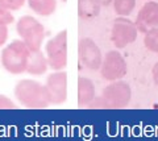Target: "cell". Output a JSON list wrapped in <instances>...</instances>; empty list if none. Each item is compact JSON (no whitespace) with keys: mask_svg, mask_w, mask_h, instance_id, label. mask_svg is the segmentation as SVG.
<instances>
[{"mask_svg":"<svg viewBox=\"0 0 158 141\" xmlns=\"http://www.w3.org/2000/svg\"><path fill=\"white\" fill-rule=\"evenodd\" d=\"M13 94L19 103L27 108L42 110L50 104L45 85L33 79H21L15 87Z\"/></svg>","mask_w":158,"mask_h":141,"instance_id":"cell-1","label":"cell"},{"mask_svg":"<svg viewBox=\"0 0 158 141\" xmlns=\"http://www.w3.org/2000/svg\"><path fill=\"white\" fill-rule=\"evenodd\" d=\"M31 56V50L21 40H15L4 48L2 52V66L9 74L19 75L27 73L28 60Z\"/></svg>","mask_w":158,"mask_h":141,"instance_id":"cell-2","label":"cell"},{"mask_svg":"<svg viewBox=\"0 0 158 141\" xmlns=\"http://www.w3.org/2000/svg\"><path fill=\"white\" fill-rule=\"evenodd\" d=\"M17 35L21 41L28 46L31 52L41 50L42 42L45 40V28L36 17L33 16H23L19 19L16 24Z\"/></svg>","mask_w":158,"mask_h":141,"instance_id":"cell-3","label":"cell"},{"mask_svg":"<svg viewBox=\"0 0 158 141\" xmlns=\"http://www.w3.org/2000/svg\"><path fill=\"white\" fill-rule=\"evenodd\" d=\"M45 56L49 67L62 71L67 66V31H62L49 40L45 45Z\"/></svg>","mask_w":158,"mask_h":141,"instance_id":"cell-4","label":"cell"},{"mask_svg":"<svg viewBox=\"0 0 158 141\" xmlns=\"http://www.w3.org/2000/svg\"><path fill=\"white\" fill-rule=\"evenodd\" d=\"M138 35V29L136 24L132 20L127 17L118 16L112 25V32H111V41L113 42L117 49H123L127 48L136 41Z\"/></svg>","mask_w":158,"mask_h":141,"instance_id":"cell-5","label":"cell"},{"mask_svg":"<svg viewBox=\"0 0 158 141\" xmlns=\"http://www.w3.org/2000/svg\"><path fill=\"white\" fill-rule=\"evenodd\" d=\"M128 66L125 58L117 50H111L103 57V62L100 66V74L106 81L115 82L120 81L127 75Z\"/></svg>","mask_w":158,"mask_h":141,"instance_id":"cell-6","label":"cell"},{"mask_svg":"<svg viewBox=\"0 0 158 141\" xmlns=\"http://www.w3.org/2000/svg\"><path fill=\"white\" fill-rule=\"evenodd\" d=\"M102 96L108 102L110 108H125L131 103L132 89L124 81H115L103 90Z\"/></svg>","mask_w":158,"mask_h":141,"instance_id":"cell-7","label":"cell"},{"mask_svg":"<svg viewBox=\"0 0 158 141\" xmlns=\"http://www.w3.org/2000/svg\"><path fill=\"white\" fill-rule=\"evenodd\" d=\"M45 89L49 103L54 106L63 104L67 99V73L54 71L48 77Z\"/></svg>","mask_w":158,"mask_h":141,"instance_id":"cell-8","label":"cell"},{"mask_svg":"<svg viewBox=\"0 0 158 141\" xmlns=\"http://www.w3.org/2000/svg\"><path fill=\"white\" fill-rule=\"evenodd\" d=\"M78 53H79V61L86 69L92 71L100 70L103 54L100 48L96 45V42L92 38L88 37L82 38L78 45Z\"/></svg>","mask_w":158,"mask_h":141,"instance_id":"cell-9","label":"cell"},{"mask_svg":"<svg viewBox=\"0 0 158 141\" xmlns=\"http://www.w3.org/2000/svg\"><path fill=\"white\" fill-rule=\"evenodd\" d=\"M136 27L138 32L148 33L152 29L158 28V3L148 2L138 11L136 17Z\"/></svg>","mask_w":158,"mask_h":141,"instance_id":"cell-10","label":"cell"},{"mask_svg":"<svg viewBox=\"0 0 158 141\" xmlns=\"http://www.w3.org/2000/svg\"><path fill=\"white\" fill-rule=\"evenodd\" d=\"M95 85L91 79L81 77L78 79V106L87 107L95 98Z\"/></svg>","mask_w":158,"mask_h":141,"instance_id":"cell-11","label":"cell"},{"mask_svg":"<svg viewBox=\"0 0 158 141\" xmlns=\"http://www.w3.org/2000/svg\"><path fill=\"white\" fill-rule=\"evenodd\" d=\"M48 60L46 56L41 50L38 52H31L27 65V73L31 75H44L48 71Z\"/></svg>","mask_w":158,"mask_h":141,"instance_id":"cell-12","label":"cell"},{"mask_svg":"<svg viewBox=\"0 0 158 141\" xmlns=\"http://www.w3.org/2000/svg\"><path fill=\"white\" fill-rule=\"evenodd\" d=\"M100 4L98 0H78V15L82 20H92L100 13Z\"/></svg>","mask_w":158,"mask_h":141,"instance_id":"cell-13","label":"cell"},{"mask_svg":"<svg viewBox=\"0 0 158 141\" xmlns=\"http://www.w3.org/2000/svg\"><path fill=\"white\" fill-rule=\"evenodd\" d=\"M29 8L38 16H50L57 9V0H27Z\"/></svg>","mask_w":158,"mask_h":141,"instance_id":"cell-14","label":"cell"},{"mask_svg":"<svg viewBox=\"0 0 158 141\" xmlns=\"http://www.w3.org/2000/svg\"><path fill=\"white\" fill-rule=\"evenodd\" d=\"M113 9L117 16L127 17L132 13V11L136 7V0H113Z\"/></svg>","mask_w":158,"mask_h":141,"instance_id":"cell-15","label":"cell"},{"mask_svg":"<svg viewBox=\"0 0 158 141\" xmlns=\"http://www.w3.org/2000/svg\"><path fill=\"white\" fill-rule=\"evenodd\" d=\"M144 44H145L148 50L158 54V28L152 29V31L145 33Z\"/></svg>","mask_w":158,"mask_h":141,"instance_id":"cell-16","label":"cell"},{"mask_svg":"<svg viewBox=\"0 0 158 141\" xmlns=\"http://www.w3.org/2000/svg\"><path fill=\"white\" fill-rule=\"evenodd\" d=\"M27 0H0L3 7L8 9V11H17L25 4Z\"/></svg>","mask_w":158,"mask_h":141,"instance_id":"cell-17","label":"cell"},{"mask_svg":"<svg viewBox=\"0 0 158 141\" xmlns=\"http://www.w3.org/2000/svg\"><path fill=\"white\" fill-rule=\"evenodd\" d=\"M87 108H92V110H99V108H106V110H111L108 102L103 98V96H95L94 100L90 104L87 106Z\"/></svg>","mask_w":158,"mask_h":141,"instance_id":"cell-18","label":"cell"},{"mask_svg":"<svg viewBox=\"0 0 158 141\" xmlns=\"http://www.w3.org/2000/svg\"><path fill=\"white\" fill-rule=\"evenodd\" d=\"M16 107L17 106L15 104L11 99L7 98L6 95L0 94V110H15Z\"/></svg>","mask_w":158,"mask_h":141,"instance_id":"cell-19","label":"cell"},{"mask_svg":"<svg viewBox=\"0 0 158 141\" xmlns=\"http://www.w3.org/2000/svg\"><path fill=\"white\" fill-rule=\"evenodd\" d=\"M13 21H15V17L11 13V11H6L4 13H0V25L8 27L9 24H12Z\"/></svg>","mask_w":158,"mask_h":141,"instance_id":"cell-20","label":"cell"},{"mask_svg":"<svg viewBox=\"0 0 158 141\" xmlns=\"http://www.w3.org/2000/svg\"><path fill=\"white\" fill-rule=\"evenodd\" d=\"M8 38V28L6 25H0V46L6 44Z\"/></svg>","mask_w":158,"mask_h":141,"instance_id":"cell-21","label":"cell"},{"mask_svg":"<svg viewBox=\"0 0 158 141\" xmlns=\"http://www.w3.org/2000/svg\"><path fill=\"white\" fill-rule=\"evenodd\" d=\"M152 77H153V82H154V85L158 86V62L153 66L152 69Z\"/></svg>","mask_w":158,"mask_h":141,"instance_id":"cell-22","label":"cell"},{"mask_svg":"<svg viewBox=\"0 0 158 141\" xmlns=\"http://www.w3.org/2000/svg\"><path fill=\"white\" fill-rule=\"evenodd\" d=\"M112 2H113V0H98V3L100 4L102 7H108Z\"/></svg>","mask_w":158,"mask_h":141,"instance_id":"cell-23","label":"cell"},{"mask_svg":"<svg viewBox=\"0 0 158 141\" xmlns=\"http://www.w3.org/2000/svg\"><path fill=\"white\" fill-rule=\"evenodd\" d=\"M6 11H8V9H6V8H4V7H3V4L0 3V13H4Z\"/></svg>","mask_w":158,"mask_h":141,"instance_id":"cell-24","label":"cell"},{"mask_svg":"<svg viewBox=\"0 0 158 141\" xmlns=\"http://www.w3.org/2000/svg\"><path fill=\"white\" fill-rule=\"evenodd\" d=\"M62 2H63V3H65V2H67V0H62Z\"/></svg>","mask_w":158,"mask_h":141,"instance_id":"cell-25","label":"cell"}]
</instances>
